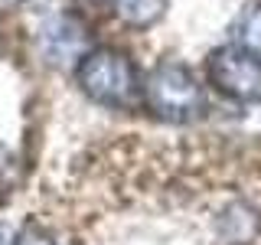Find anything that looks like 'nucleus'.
Returning a JSON list of instances; mask_svg holds the SVG:
<instances>
[{
	"label": "nucleus",
	"instance_id": "nucleus-1",
	"mask_svg": "<svg viewBox=\"0 0 261 245\" xmlns=\"http://www.w3.org/2000/svg\"><path fill=\"white\" fill-rule=\"evenodd\" d=\"M147 105L150 111L163 121H193L202 114V88L196 85V79L190 76V69L176 62H160L153 65V72L147 76Z\"/></svg>",
	"mask_w": 261,
	"mask_h": 245
},
{
	"label": "nucleus",
	"instance_id": "nucleus-2",
	"mask_svg": "<svg viewBox=\"0 0 261 245\" xmlns=\"http://www.w3.org/2000/svg\"><path fill=\"white\" fill-rule=\"evenodd\" d=\"M79 82L88 98L114 108H127L137 98V72L121 53L95 49L79 65Z\"/></svg>",
	"mask_w": 261,
	"mask_h": 245
},
{
	"label": "nucleus",
	"instance_id": "nucleus-3",
	"mask_svg": "<svg viewBox=\"0 0 261 245\" xmlns=\"http://www.w3.org/2000/svg\"><path fill=\"white\" fill-rule=\"evenodd\" d=\"M209 79L216 88L242 105L261 102V59L245 46H222L209 56Z\"/></svg>",
	"mask_w": 261,
	"mask_h": 245
},
{
	"label": "nucleus",
	"instance_id": "nucleus-4",
	"mask_svg": "<svg viewBox=\"0 0 261 245\" xmlns=\"http://www.w3.org/2000/svg\"><path fill=\"white\" fill-rule=\"evenodd\" d=\"M43 43H46V56H49V59H56V62L69 59V56H75L79 46H82V27L72 23L69 16H59V20H53L43 30Z\"/></svg>",
	"mask_w": 261,
	"mask_h": 245
},
{
	"label": "nucleus",
	"instance_id": "nucleus-5",
	"mask_svg": "<svg viewBox=\"0 0 261 245\" xmlns=\"http://www.w3.org/2000/svg\"><path fill=\"white\" fill-rule=\"evenodd\" d=\"M163 4L167 0H118V13L130 27H150L163 13Z\"/></svg>",
	"mask_w": 261,
	"mask_h": 245
},
{
	"label": "nucleus",
	"instance_id": "nucleus-6",
	"mask_svg": "<svg viewBox=\"0 0 261 245\" xmlns=\"http://www.w3.org/2000/svg\"><path fill=\"white\" fill-rule=\"evenodd\" d=\"M239 46H245L248 53H255L261 59V4L248 7L239 20Z\"/></svg>",
	"mask_w": 261,
	"mask_h": 245
},
{
	"label": "nucleus",
	"instance_id": "nucleus-7",
	"mask_svg": "<svg viewBox=\"0 0 261 245\" xmlns=\"http://www.w3.org/2000/svg\"><path fill=\"white\" fill-rule=\"evenodd\" d=\"M13 245H56V239H53L49 232H43L39 226H27L20 235H16Z\"/></svg>",
	"mask_w": 261,
	"mask_h": 245
}]
</instances>
